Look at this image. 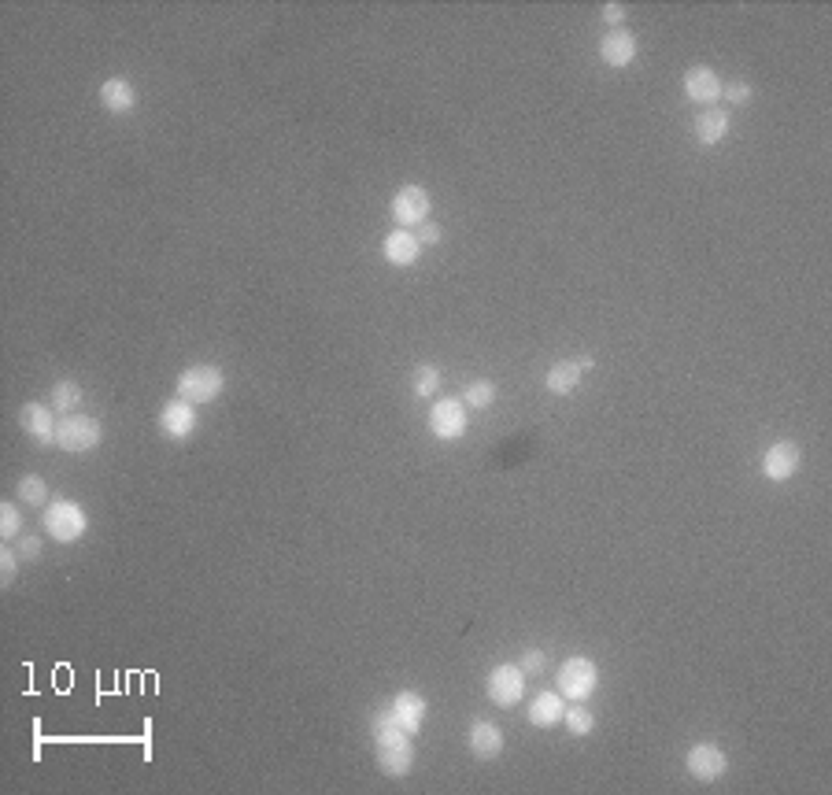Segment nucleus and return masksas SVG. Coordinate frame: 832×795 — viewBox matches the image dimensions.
<instances>
[{"instance_id":"obj_1","label":"nucleus","mask_w":832,"mask_h":795,"mask_svg":"<svg viewBox=\"0 0 832 795\" xmlns=\"http://www.w3.org/2000/svg\"><path fill=\"white\" fill-rule=\"evenodd\" d=\"M374 747H378V770L392 781H400L415 770V736L389 714V707L374 714Z\"/></svg>"},{"instance_id":"obj_2","label":"nucleus","mask_w":832,"mask_h":795,"mask_svg":"<svg viewBox=\"0 0 832 795\" xmlns=\"http://www.w3.org/2000/svg\"><path fill=\"white\" fill-rule=\"evenodd\" d=\"M41 529L56 544H78L89 533V514L78 500H49V507L41 511Z\"/></svg>"},{"instance_id":"obj_3","label":"nucleus","mask_w":832,"mask_h":795,"mask_svg":"<svg viewBox=\"0 0 832 795\" xmlns=\"http://www.w3.org/2000/svg\"><path fill=\"white\" fill-rule=\"evenodd\" d=\"M222 389H226V374L215 363H193L178 374V396L189 404H211L222 396Z\"/></svg>"},{"instance_id":"obj_4","label":"nucleus","mask_w":832,"mask_h":795,"mask_svg":"<svg viewBox=\"0 0 832 795\" xmlns=\"http://www.w3.org/2000/svg\"><path fill=\"white\" fill-rule=\"evenodd\" d=\"M559 696L574 699V703H585V699L596 696V688H600V666L592 659H585V655H570V659L559 666Z\"/></svg>"},{"instance_id":"obj_5","label":"nucleus","mask_w":832,"mask_h":795,"mask_svg":"<svg viewBox=\"0 0 832 795\" xmlns=\"http://www.w3.org/2000/svg\"><path fill=\"white\" fill-rule=\"evenodd\" d=\"M104 441V426H100L93 415H63L60 426H56V448L71 455H86L93 452L97 444Z\"/></svg>"},{"instance_id":"obj_6","label":"nucleus","mask_w":832,"mask_h":795,"mask_svg":"<svg viewBox=\"0 0 832 795\" xmlns=\"http://www.w3.org/2000/svg\"><path fill=\"white\" fill-rule=\"evenodd\" d=\"M470 407L459 400V396H441L429 404V433L444 444H455L466 437V426H470Z\"/></svg>"},{"instance_id":"obj_7","label":"nucleus","mask_w":832,"mask_h":795,"mask_svg":"<svg viewBox=\"0 0 832 795\" xmlns=\"http://www.w3.org/2000/svg\"><path fill=\"white\" fill-rule=\"evenodd\" d=\"M485 692H489L492 707H500V710L518 707L522 696H526V673H522V666H518V662H500V666H492L489 677H485Z\"/></svg>"},{"instance_id":"obj_8","label":"nucleus","mask_w":832,"mask_h":795,"mask_svg":"<svg viewBox=\"0 0 832 795\" xmlns=\"http://www.w3.org/2000/svg\"><path fill=\"white\" fill-rule=\"evenodd\" d=\"M429 208H433V200H429V193L422 189V185H400L396 189V196H392L389 204V215L396 226H404V230H418L422 222L429 219Z\"/></svg>"},{"instance_id":"obj_9","label":"nucleus","mask_w":832,"mask_h":795,"mask_svg":"<svg viewBox=\"0 0 832 795\" xmlns=\"http://www.w3.org/2000/svg\"><path fill=\"white\" fill-rule=\"evenodd\" d=\"M803 466V452H799L796 441H773L766 452H762V477L773 481V485H784L792 481Z\"/></svg>"},{"instance_id":"obj_10","label":"nucleus","mask_w":832,"mask_h":795,"mask_svg":"<svg viewBox=\"0 0 832 795\" xmlns=\"http://www.w3.org/2000/svg\"><path fill=\"white\" fill-rule=\"evenodd\" d=\"M685 770L688 777H696V781L710 784V781H722L725 770H729V755H725L718 744H710V740H703V744H692L685 755Z\"/></svg>"},{"instance_id":"obj_11","label":"nucleus","mask_w":832,"mask_h":795,"mask_svg":"<svg viewBox=\"0 0 832 795\" xmlns=\"http://www.w3.org/2000/svg\"><path fill=\"white\" fill-rule=\"evenodd\" d=\"M156 426H160V433L167 441H178V444L189 441L196 433V404H189L182 396H174V400H167V404L160 407Z\"/></svg>"},{"instance_id":"obj_12","label":"nucleus","mask_w":832,"mask_h":795,"mask_svg":"<svg viewBox=\"0 0 832 795\" xmlns=\"http://www.w3.org/2000/svg\"><path fill=\"white\" fill-rule=\"evenodd\" d=\"M722 74L714 71V67H707V63H696V67H688L685 71V97L692 100V104H703V108H714L718 100H722Z\"/></svg>"},{"instance_id":"obj_13","label":"nucleus","mask_w":832,"mask_h":795,"mask_svg":"<svg viewBox=\"0 0 832 795\" xmlns=\"http://www.w3.org/2000/svg\"><path fill=\"white\" fill-rule=\"evenodd\" d=\"M381 256H385V263L389 267H415L418 259H422V241H418L415 230H404V226H396V230L385 233V241H381Z\"/></svg>"},{"instance_id":"obj_14","label":"nucleus","mask_w":832,"mask_h":795,"mask_svg":"<svg viewBox=\"0 0 832 795\" xmlns=\"http://www.w3.org/2000/svg\"><path fill=\"white\" fill-rule=\"evenodd\" d=\"M19 426H23V433L30 437V441L37 444H56V407L49 404H37V400H26L23 407H19Z\"/></svg>"},{"instance_id":"obj_15","label":"nucleus","mask_w":832,"mask_h":795,"mask_svg":"<svg viewBox=\"0 0 832 795\" xmlns=\"http://www.w3.org/2000/svg\"><path fill=\"white\" fill-rule=\"evenodd\" d=\"M503 744H507V736H503V729L496 722H485V718H478V722H470V733H466V747H470V755L481 762H492L503 755Z\"/></svg>"},{"instance_id":"obj_16","label":"nucleus","mask_w":832,"mask_h":795,"mask_svg":"<svg viewBox=\"0 0 832 795\" xmlns=\"http://www.w3.org/2000/svg\"><path fill=\"white\" fill-rule=\"evenodd\" d=\"M389 714L404 725L407 733L418 736L422 733V725H426V696L415 692V688H404V692H396V696H392Z\"/></svg>"},{"instance_id":"obj_17","label":"nucleus","mask_w":832,"mask_h":795,"mask_svg":"<svg viewBox=\"0 0 832 795\" xmlns=\"http://www.w3.org/2000/svg\"><path fill=\"white\" fill-rule=\"evenodd\" d=\"M637 37L629 34V30H607V34L600 37V60L607 63V67H614V71H622V67H629V63L637 60Z\"/></svg>"},{"instance_id":"obj_18","label":"nucleus","mask_w":832,"mask_h":795,"mask_svg":"<svg viewBox=\"0 0 832 795\" xmlns=\"http://www.w3.org/2000/svg\"><path fill=\"white\" fill-rule=\"evenodd\" d=\"M692 130H696V141L703 148H714L722 145L725 137H729V130H733V119H729V111L725 108H703L696 115V123H692Z\"/></svg>"},{"instance_id":"obj_19","label":"nucleus","mask_w":832,"mask_h":795,"mask_svg":"<svg viewBox=\"0 0 832 795\" xmlns=\"http://www.w3.org/2000/svg\"><path fill=\"white\" fill-rule=\"evenodd\" d=\"M97 97H100V108L108 111V115H130L137 108V89L130 78H108L100 86Z\"/></svg>"},{"instance_id":"obj_20","label":"nucleus","mask_w":832,"mask_h":795,"mask_svg":"<svg viewBox=\"0 0 832 795\" xmlns=\"http://www.w3.org/2000/svg\"><path fill=\"white\" fill-rule=\"evenodd\" d=\"M563 714H566V699L559 692H537V696L529 699V725H537V729L563 725Z\"/></svg>"},{"instance_id":"obj_21","label":"nucleus","mask_w":832,"mask_h":795,"mask_svg":"<svg viewBox=\"0 0 832 795\" xmlns=\"http://www.w3.org/2000/svg\"><path fill=\"white\" fill-rule=\"evenodd\" d=\"M581 374H585V370L577 367V359H563V363H555V367L548 370V378H544V385H548L551 396H570V392L577 389V381H581Z\"/></svg>"},{"instance_id":"obj_22","label":"nucleus","mask_w":832,"mask_h":795,"mask_svg":"<svg viewBox=\"0 0 832 795\" xmlns=\"http://www.w3.org/2000/svg\"><path fill=\"white\" fill-rule=\"evenodd\" d=\"M52 407L60 411V415H78V407H82V400H86V392H82V385L71 378H60L56 385H52L49 392Z\"/></svg>"},{"instance_id":"obj_23","label":"nucleus","mask_w":832,"mask_h":795,"mask_svg":"<svg viewBox=\"0 0 832 795\" xmlns=\"http://www.w3.org/2000/svg\"><path fill=\"white\" fill-rule=\"evenodd\" d=\"M15 496H19V503H26V507H49V485H45V477L41 474L19 477Z\"/></svg>"},{"instance_id":"obj_24","label":"nucleus","mask_w":832,"mask_h":795,"mask_svg":"<svg viewBox=\"0 0 832 795\" xmlns=\"http://www.w3.org/2000/svg\"><path fill=\"white\" fill-rule=\"evenodd\" d=\"M441 367H433V363H418L415 367V378H411V392H415L418 400H429V396H437L441 392Z\"/></svg>"},{"instance_id":"obj_25","label":"nucleus","mask_w":832,"mask_h":795,"mask_svg":"<svg viewBox=\"0 0 832 795\" xmlns=\"http://www.w3.org/2000/svg\"><path fill=\"white\" fill-rule=\"evenodd\" d=\"M459 400H463L466 407H474V411H489V407L496 404V381L474 378L463 389V396H459Z\"/></svg>"},{"instance_id":"obj_26","label":"nucleus","mask_w":832,"mask_h":795,"mask_svg":"<svg viewBox=\"0 0 832 795\" xmlns=\"http://www.w3.org/2000/svg\"><path fill=\"white\" fill-rule=\"evenodd\" d=\"M563 725H566V733L570 736H588L592 729H596V714H592L585 703H574V707H566Z\"/></svg>"},{"instance_id":"obj_27","label":"nucleus","mask_w":832,"mask_h":795,"mask_svg":"<svg viewBox=\"0 0 832 795\" xmlns=\"http://www.w3.org/2000/svg\"><path fill=\"white\" fill-rule=\"evenodd\" d=\"M0 537H4V544L23 537V511H19V503H0Z\"/></svg>"},{"instance_id":"obj_28","label":"nucleus","mask_w":832,"mask_h":795,"mask_svg":"<svg viewBox=\"0 0 832 795\" xmlns=\"http://www.w3.org/2000/svg\"><path fill=\"white\" fill-rule=\"evenodd\" d=\"M19 566H23L19 551H15V548H0V585L12 588L15 577H19Z\"/></svg>"},{"instance_id":"obj_29","label":"nucleus","mask_w":832,"mask_h":795,"mask_svg":"<svg viewBox=\"0 0 832 795\" xmlns=\"http://www.w3.org/2000/svg\"><path fill=\"white\" fill-rule=\"evenodd\" d=\"M518 666H522L526 677H537V673H544V666H548V655L540 648H526L522 651V659H518Z\"/></svg>"},{"instance_id":"obj_30","label":"nucleus","mask_w":832,"mask_h":795,"mask_svg":"<svg viewBox=\"0 0 832 795\" xmlns=\"http://www.w3.org/2000/svg\"><path fill=\"white\" fill-rule=\"evenodd\" d=\"M751 97H755V89L747 86V82H725L722 86V100H729V104H751Z\"/></svg>"},{"instance_id":"obj_31","label":"nucleus","mask_w":832,"mask_h":795,"mask_svg":"<svg viewBox=\"0 0 832 795\" xmlns=\"http://www.w3.org/2000/svg\"><path fill=\"white\" fill-rule=\"evenodd\" d=\"M19 559H23V563H37V559H41V537H34V533H23V537H19Z\"/></svg>"},{"instance_id":"obj_32","label":"nucleus","mask_w":832,"mask_h":795,"mask_svg":"<svg viewBox=\"0 0 832 795\" xmlns=\"http://www.w3.org/2000/svg\"><path fill=\"white\" fill-rule=\"evenodd\" d=\"M415 233H418V241H422V248H426V245H441V241H444V230L437 226V222H422Z\"/></svg>"},{"instance_id":"obj_33","label":"nucleus","mask_w":832,"mask_h":795,"mask_svg":"<svg viewBox=\"0 0 832 795\" xmlns=\"http://www.w3.org/2000/svg\"><path fill=\"white\" fill-rule=\"evenodd\" d=\"M625 4H603V19H607V23H611V30H622L625 26Z\"/></svg>"},{"instance_id":"obj_34","label":"nucleus","mask_w":832,"mask_h":795,"mask_svg":"<svg viewBox=\"0 0 832 795\" xmlns=\"http://www.w3.org/2000/svg\"><path fill=\"white\" fill-rule=\"evenodd\" d=\"M577 367H581V370H592V367H596V355H581V359H577Z\"/></svg>"}]
</instances>
